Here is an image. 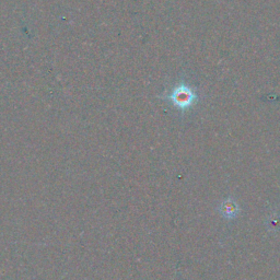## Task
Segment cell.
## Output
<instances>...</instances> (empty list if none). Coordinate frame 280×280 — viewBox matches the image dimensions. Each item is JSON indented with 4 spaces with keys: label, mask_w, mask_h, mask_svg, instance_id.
Segmentation results:
<instances>
[{
    "label": "cell",
    "mask_w": 280,
    "mask_h": 280,
    "mask_svg": "<svg viewBox=\"0 0 280 280\" xmlns=\"http://www.w3.org/2000/svg\"><path fill=\"white\" fill-rule=\"evenodd\" d=\"M172 99L173 102L180 106V108H187L195 100V94L190 89L186 87H181L177 89L176 92L173 93Z\"/></svg>",
    "instance_id": "obj_1"
}]
</instances>
